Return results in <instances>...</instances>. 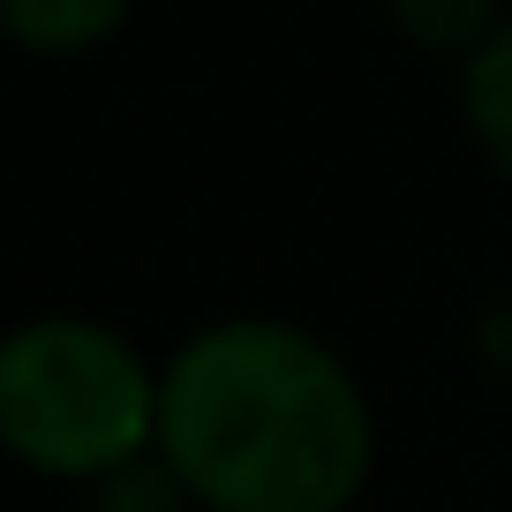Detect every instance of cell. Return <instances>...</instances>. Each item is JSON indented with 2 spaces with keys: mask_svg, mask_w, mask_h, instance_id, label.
<instances>
[{
  "mask_svg": "<svg viewBox=\"0 0 512 512\" xmlns=\"http://www.w3.org/2000/svg\"><path fill=\"white\" fill-rule=\"evenodd\" d=\"M166 475L211 512H339L377 422L354 369L287 317H226L159 369Z\"/></svg>",
  "mask_w": 512,
  "mask_h": 512,
  "instance_id": "1",
  "label": "cell"
},
{
  "mask_svg": "<svg viewBox=\"0 0 512 512\" xmlns=\"http://www.w3.org/2000/svg\"><path fill=\"white\" fill-rule=\"evenodd\" d=\"M159 437V377L98 317L0 332V445L46 475H113Z\"/></svg>",
  "mask_w": 512,
  "mask_h": 512,
  "instance_id": "2",
  "label": "cell"
},
{
  "mask_svg": "<svg viewBox=\"0 0 512 512\" xmlns=\"http://www.w3.org/2000/svg\"><path fill=\"white\" fill-rule=\"evenodd\" d=\"M460 98H467V121H475L482 151L512 174V23H497L460 68Z\"/></svg>",
  "mask_w": 512,
  "mask_h": 512,
  "instance_id": "3",
  "label": "cell"
},
{
  "mask_svg": "<svg viewBox=\"0 0 512 512\" xmlns=\"http://www.w3.org/2000/svg\"><path fill=\"white\" fill-rule=\"evenodd\" d=\"M128 16V0H0V23L23 38V46L46 53H76L91 38H106Z\"/></svg>",
  "mask_w": 512,
  "mask_h": 512,
  "instance_id": "4",
  "label": "cell"
},
{
  "mask_svg": "<svg viewBox=\"0 0 512 512\" xmlns=\"http://www.w3.org/2000/svg\"><path fill=\"white\" fill-rule=\"evenodd\" d=\"M392 16L422 38V46H445V53H475L482 38L497 31V0H392Z\"/></svg>",
  "mask_w": 512,
  "mask_h": 512,
  "instance_id": "5",
  "label": "cell"
}]
</instances>
